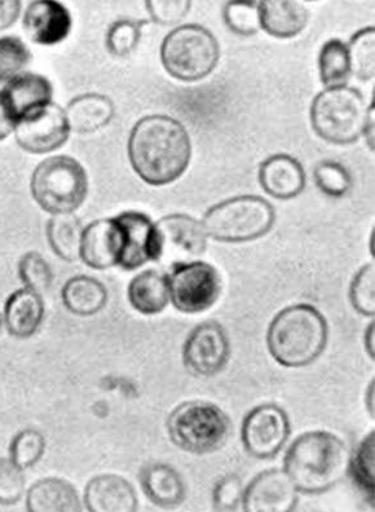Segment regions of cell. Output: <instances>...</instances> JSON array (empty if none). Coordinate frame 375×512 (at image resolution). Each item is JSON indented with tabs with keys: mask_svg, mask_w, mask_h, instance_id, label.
I'll return each mask as SVG.
<instances>
[{
	"mask_svg": "<svg viewBox=\"0 0 375 512\" xmlns=\"http://www.w3.org/2000/svg\"><path fill=\"white\" fill-rule=\"evenodd\" d=\"M30 191L35 202L46 213L74 214L87 197V172L73 157H50L35 167Z\"/></svg>",
	"mask_w": 375,
	"mask_h": 512,
	"instance_id": "8992f818",
	"label": "cell"
},
{
	"mask_svg": "<svg viewBox=\"0 0 375 512\" xmlns=\"http://www.w3.org/2000/svg\"><path fill=\"white\" fill-rule=\"evenodd\" d=\"M364 138L369 148L374 152V100L368 107V118H366Z\"/></svg>",
	"mask_w": 375,
	"mask_h": 512,
	"instance_id": "7bdbcfd3",
	"label": "cell"
},
{
	"mask_svg": "<svg viewBox=\"0 0 375 512\" xmlns=\"http://www.w3.org/2000/svg\"><path fill=\"white\" fill-rule=\"evenodd\" d=\"M24 472L11 459L0 457V506H15L24 496Z\"/></svg>",
	"mask_w": 375,
	"mask_h": 512,
	"instance_id": "f35d334b",
	"label": "cell"
},
{
	"mask_svg": "<svg viewBox=\"0 0 375 512\" xmlns=\"http://www.w3.org/2000/svg\"><path fill=\"white\" fill-rule=\"evenodd\" d=\"M223 20L232 33L250 37L260 30L258 2H228L223 8Z\"/></svg>",
	"mask_w": 375,
	"mask_h": 512,
	"instance_id": "8d00e7d4",
	"label": "cell"
},
{
	"mask_svg": "<svg viewBox=\"0 0 375 512\" xmlns=\"http://www.w3.org/2000/svg\"><path fill=\"white\" fill-rule=\"evenodd\" d=\"M147 24V20L121 19L114 21L109 26L107 41H105L110 54L117 57L132 54L138 47L141 32Z\"/></svg>",
	"mask_w": 375,
	"mask_h": 512,
	"instance_id": "4dcf8cb0",
	"label": "cell"
},
{
	"mask_svg": "<svg viewBox=\"0 0 375 512\" xmlns=\"http://www.w3.org/2000/svg\"><path fill=\"white\" fill-rule=\"evenodd\" d=\"M375 269L374 264H366L352 278L350 300L356 312L366 317L375 315Z\"/></svg>",
	"mask_w": 375,
	"mask_h": 512,
	"instance_id": "74e56055",
	"label": "cell"
},
{
	"mask_svg": "<svg viewBox=\"0 0 375 512\" xmlns=\"http://www.w3.org/2000/svg\"><path fill=\"white\" fill-rule=\"evenodd\" d=\"M83 225L74 214L54 215L48 220L46 235L51 250L65 262L73 263L79 258Z\"/></svg>",
	"mask_w": 375,
	"mask_h": 512,
	"instance_id": "83f0119b",
	"label": "cell"
},
{
	"mask_svg": "<svg viewBox=\"0 0 375 512\" xmlns=\"http://www.w3.org/2000/svg\"><path fill=\"white\" fill-rule=\"evenodd\" d=\"M21 2L19 0H0V32L11 28L19 19Z\"/></svg>",
	"mask_w": 375,
	"mask_h": 512,
	"instance_id": "b9f144b4",
	"label": "cell"
},
{
	"mask_svg": "<svg viewBox=\"0 0 375 512\" xmlns=\"http://www.w3.org/2000/svg\"><path fill=\"white\" fill-rule=\"evenodd\" d=\"M258 179L264 192L276 200H291L306 188V172L289 154H275L263 161Z\"/></svg>",
	"mask_w": 375,
	"mask_h": 512,
	"instance_id": "ffe728a7",
	"label": "cell"
},
{
	"mask_svg": "<svg viewBox=\"0 0 375 512\" xmlns=\"http://www.w3.org/2000/svg\"><path fill=\"white\" fill-rule=\"evenodd\" d=\"M192 143L178 119L153 114L132 128L129 158L132 169L145 183L162 187L174 183L188 169Z\"/></svg>",
	"mask_w": 375,
	"mask_h": 512,
	"instance_id": "6da1fadb",
	"label": "cell"
},
{
	"mask_svg": "<svg viewBox=\"0 0 375 512\" xmlns=\"http://www.w3.org/2000/svg\"><path fill=\"white\" fill-rule=\"evenodd\" d=\"M290 434V419L285 410L279 405L263 404L247 413L241 439L251 457L271 459L285 447Z\"/></svg>",
	"mask_w": 375,
	"mask_h": 512,
	"instance_id": "8fae6325",
	"label": "cell"
},
{
	"mask_svg": "<svg viewBox=\"0 0 375 512\" xmlns=\"http://www.w3.org/2000/svg\"><path fill=\"white\" fill-rule=\"evenodd\" d=\"M44 319V302L41 294L33 290L13 291L4 306V320L8 333L17 339L32 338L41 328Z\"/></svg>",
	"mask_w": 375,
	"mask_h": 512,
	"instance_id": "7402d4cb",
	"label": "cell"
},
{
	"mask_svg": "<svg viewBox=\"0 0 375 512\" xmlns=\"http://www.w3.org/2000/svg\"><path fill=\"white\" fill-rule=\"evenodd\" d=\"M351 72L360 81L369 82L375 74V28L360 29L347 44Z\"/></svg>",
	"mask_w": 375,
	"mask_h": 512,
	"instance_id": "f546056e",
	"label": "cell"
},
{
	"mask_svg": "<svg viewBox=\"0 0 375 512\" xmlns=\"http://www.w3.org/2000/svg\"><path fill=\"white\" fill-rule=\"evenodd\" d=\"M150 19L157 24L170 26L179 24L191 11V0H148L145 3Z\"/></svg>",
	"mask_w": 375,
	"mask_h": 512,
	"instance_id": "60d3db41",
	"label": "cell"
},
{
	"mask_svg": "<svg viewBox=\"0 0 375 512\" xmlns=\"http://www.w3.org/2000/svg\"><path fill=\"white\" fill-rule=\"evenodd\" d=\"M368 107L354 87L325 88L311 105V125L322 140L350 145L364 135Z\"/></svg>",
	"mask_w": 375,
	"mask_h": 512,
	"instance_id": "52a82bcc",
	"label": "cell"
},
{
	"mask_svg": "<svg viewBox=\"0 0 375 512\" xmlns=\"http://www.w3.org/2000/svg\"><path fill=\"white\" fill-rule=\"evenodd\" d=\"M26 510L30 512L82 511V501L72 483L59 478L35 481L26 496Z\"/></svg>",
	"mask_w": 375,
	"mask_h": 512,
	"instance_id": "cb8c5ba5",
	"label": "cell"
},
{
	"mask_svg": "<svg viewBox=\"0 0 375 512\" xmlns=\"http://www.w3.org/2000/svg\"><path fill=\"white\" fill-rule=\"evenodd\" d=\"M19 277L26 289L41 294L51 288L54 272L41 254L29 251L21 256Z\"/></svg>",
	"mask_w": 375,
	"mask_h": 512,
	"instance_id": "d590c367",
	"label": "cell"
},
{
	"mask_svg": "<svg viewBox=\"0 0 375 512\" xmlns=\"http://www.w3.org/2000/svg\"><path fill=\"white\" fill-rule=\"evenodd\" d=\"M206 249L204 225L191 215L171 214L154 223V262L161 267L194 262Z\"/></svg>",
	"mask_w": 375,
	"mask_h": 512,
	"instance_id": "30bf717a",
	"label": "cell"
},
{
	"mask_svg": "<svg viewBox=\"0 0 375 512\" xmlns=\"http://www.w3.org/2000/svg\"><path fill=\"white\" fill-rule=\"evenodd\" d=\"M298 489L285 470L260 472L244 489L242 509L246 512H291L297 509Z\"/></svg>",
	"mask_w": 375,
	"mask_h": 512,
	"instance_id": "5bb4252c",
	"label": "cell"
},
{
	"mask_svg": "<svg viewBox=\"0 0 375 512\" xmlns=\"http://www.w3.org/2000/svg\"><path fill=\"white\" fill-rule=\"evenodd\" d=\"M374 431L361 440L350 458L348 472L366 496L374 497Z\"/></svg>",
	"mask_w": 375,
	"mask_h": 512,
	"instance_id": "d6a6232c",
	"label": "cell"
},
{
	"mask_svg": "<svg viewBox=\"0 0 375 512\" xmlns=\"http://www.w3.org/2000/svg\"><path fill=\"white\" fill-rule=\"evenodd\" d=\"M116 113L113 101L100 94L75 97L65 109L70 131L78 135H90L107 127Z\"/></svg>",
	"mask_w": 375,
	"mask_h": 512,
	"instance_id": "d4e9b609",
	"label": "cell"
},
{
	"mask_svg": "<svg viewBox=\"0 0 375 512\" xmlns=\"http://www.w3.org/2000/svg\"><path fill=\"white\" fill-rule=\"evenodd\" d=\"M123 250V232L116 218L99 219L83 229L79 258L87 267L104 271L118 266Z\"/></svg>",
	"mask_w": 375,
	"mask_h": 512,
	"instance_id": "2e32d148",
	"label": "cell"
},
{
	"mask_svg": "<svg viewBox=\"0 0 375 512\" xmlns=\"http://www.w3.org/2000/svg\"><path fill=\"white\" fill-rule=\"evenodd\" d=\"M123 232V250L118 266L135 271L154 262V223L139 211H125L116 216Z\"/></svg>",
	"mask_w": 375,
	"mask_h": 512,
	"instance_id": "ac0fdd59",
	"label": "cell"
},
{
	"mask_svg": "<svg viewBox=\"0 0 375 512\" xmlns=\"http://www.w3.org/2000/svg\"><path fill=\"white\" fill-rule=\"evenodd\" d=\"M275 222V207L266 198L238 196L211 207L201 223L207 237L225 244H241L266 236Z\"/></svg>",
	"mask_w": 375,
	"mask_h": 512,
	"instance_id": "5b68a950",
	"label": "cell"
},
{
	"mask_svg": "<svg viewBox=\"0 0 375 512\" xmlns=\"http://www.w3.org/2000/svg\"><path fill=\"white\" fill-rule=\"evenodd\" d=\"M231 355V342L227 331L216 321L197 325L183 347L185 369L196 377H213L222 372Z\"/></svg>",
	"mask_w": 375,
	"mask_h": 512,
	"instance_id": "7c38bea8",
	"label": "cell"
},
{
	"mask_svg": "<svg viewBox=\"0 0 375 512\" xmlns=\"http://www.w3.org/2000/svg\"><path fill=\"white\" fill-rule=\"evenodd\" d=\"M83 503L90 512H134L139 509L134 485L116 474L97 475L88 481Z\"/></svg>",
	"mask_w": 375,
	"mask_h": 512,
	"instance_id": "d6986e66",
	"label": "cell"
},
{
	"mask_svg": "<svg viewBox=\"0 0 375 512\" xmlns=\"http://www.w3.org/2000/svg\"><path fill=\"white\" fill-rule=\"evenodd\" d=\"M313 178H315L317 188L328 197L346 196L352 188L350 172L339 162H320L313 171Z\"/></svg>",
	"mask_w": 375,
	"mask_h": 512,
	"instance_id": "e575fe53",
	"label": "cell"
},
{
	"mask_svg": "<svg viewBox=\"0 0 375 512\" xmlns=\"http://www.w3.org/2000/svg\"><path fill=\"white\" fill-rule=\"evenodd\" d=\"M244 500V485L235 474L223 476L216 483L213 491V506L215 511H236Z\"/></svg>",
	"mask_w": 375,
	"mask_h": 512,
	"instance_id": "ab89813d",
	"label": "cell"
},
{
	"mask_svg": "<svg viewBox=\"0 0 375 512\" xmlns=\"http://www.w3.org/2000/svg\"><path fill=\"white\" fill-rule=\"evenodd\" d=\"M54 88L41 74L21 73L0 90V101L8 118L17 125L52 104Z\"/></svg>",
	"mask_w": 375,
	"mask_h": 512,
	"instance_id": "9a60e30c",
	"label": "cell"
},
{
	"mask_svg": "<svg viewBox=\"0 0 375 512\" xmlns=\"http://www.w3.org/2000/svg\"><path fill=\"white\" fill-rule=\"evenodd\" d=\"M167 281L172 306L188 315L210 310L222 295L223 282L218 269L201 260L176 264Z\"/></svg>",
	"mask_w": 375,
	"mask_h": 512,
	"instance_id": "9c48e42d",
	"label": "cell"
},
{
	"mask_svg": "<svg viewBox=\"0 0 375 512\" xmlns=\"http://www.w3.org/2000/svg\"><path fill=\"white\" fill-rule=\"evenodd\" d=\"M141 489L148 500L161 509H175L187 497L184 479L167 463H149L139 475Z\"/></svg>",
	"mask_w": 375,
	"mask_h": 512,
	"instance_id": "44dd1931",
	"label": "cell"
},
{
	"mask_svg": "<svg viewBox=\"0 0 375 512\" xmlns=\"http://www.w3.org/2000/svg\"><path fill=\"white\" fill-rule=\"evenodd\" d=\"M22 25L30 41L41 46H54L68 38L73 19L64 4L55 0H35L26 8Z\"/></svg>",
	"mask_w": 375,
	"mask_h": 512,
	"instance_id": "e0dca14e",
	"label": "cell"
},
{
	"mask_svg": "<svg viewBox=\"0 0 375 512\" xmlns=\"http://www.w3.org/2000/svg\"><path fill=\"white\" fill-rule=\"evenodd\" d=\"M167 432L176 447L204 456L222 449L231 436V419L218 405L204 400L187 401L166 422Z\"/></svg>",
	"mask_w": 375,
	"mask_h": 512,
	"instance_id": "277c9868",
	"label": "cell"
},
{
	"mask_svg": "<svg viewBox=\"0 0 375 512\" xmlns=\"http://www.w3.org/2000/svg\"><path fill=\"white\" fill-rule=\"evenodd\" d=\"M13 132L17 144L25 152L46 154L63 147L72 131L65 110L52 103L17 123Z\"/></svg>",
	"mask_w": 375,
	"mask_h": 512,
	"instance_id": "4fadbf2b",
	"label": "cell"
},
{
	"mask_svg": "<svg viewBox=\"0 0 375 512\" xmlns=\"http://www.w3.org/2000/svg\"><path fill=\"white\" fill-rule=\"evenodd\" d=\"M32 57V52L20 38H0V83L10 82L12 78L24 73Z\"/></svg>",
	"mask_w": 375,
	"mask_h": 512,
	"instance_id": "836d02e7",
	"label": "cell"
},
{
	"mask_svg": "<svg viewBox=\"0 0 375 512\" xmlns=\"http://www.w3.org/2000/svg\"><path fill=\"white\" fill-rule=\"evenodd\" d=\"M0 326H2V319H0Z\"/></svg>",
	"mask_w": 375,
	"mask_h": 512,
	"instance_id": "bcb514c9",
	"label": "cell"
},
{
	"mask_svg": "<svg viewBox=\"0 0 375 512\" xmlns=\"http://www.w3.org/2000/svg\"><path fill=\"white\" fill-rule=\"evenodd\" d=\"M319 72L321 83L326 88L347 86L352 75L350 55L347 44L341 39H329L321 47Z\"/></svg>",
	"mask_w": 375,
	"mask_h": 512,
	"instance_id": "f1b7e54d",
	"label": "cell"
},
{
	"mask_svg": "<svg viewBox=\"0 0 375 512\" xmlns=\"http://www.w3.org/2000/svg\"><path fill=\"white\" fill-rule=\"evenodd\" d=\"M15 131V125L8 118L6 110H4L2 101H0V141L6 140L8 136Z\"/></svg>",
	"mask_w": 375,
	"mask_h": 512,
	"instance_id": "ee69618b",
	"label": "cell"
},
{
	"mask_svg": "<svg viewBox=\"0 0 375 512\" xmlns=\"http://www.w3.org/2000/svg\"><path fill=\"white\" fill-rule=\"evenodd\" d=\"M351 453L339 436L308 431L293 441L284 457V470L303 494H322L337 487L348 474Z\"/></svg>",
	"mask_w": 375,
	"mask_h": 512,
	"instance_id": "7a4b0ae2",
	"label": "cell"
},
{
	"mask_svg": "<svg viewBox=\"0 0 375 512\" xmlns=\"http://www.w3.org/2000/svg\"><path fill=\"white\" fill-rule=\"evenodd\" d=\"M127 295L132 308L141 315H158L170 302L167 276L156 269H147L132 278Z\"/></svg>",
	"mask_w": 375,
	"mask_h": 512,
	"instance_id": "484cf974",
	"label": "cell"
},
{
	"mask_svg": "<svg viewBox=\"0 0 375 512\" xmlns=\"http://www.w3.org/2000/svg\"><path fill=\"white\" fill-rule=\"evenodd\" d=\"M61 298L70 313L90 317L104 310L108 302V290L103 282L91 276H75L66 281Z\"/></svg>",
	"mask_w": 375,
	"mask_h": 512,
	"instance_id": "4316f807",
	"label": "cell"
},
{
	"mask_svg": "<svg viewBox=\"0 0 375 512\" xmlns=\"http://www.w3.org/2000/svg\"><path fill=\"white\" fill-rule=\"evenodd\" d=\"M220 47L214 34L197 24L172 30L163 39L161 61L172 78L198 82L214 72L219 63Z\"/></svg>",
	"mask_w": 375,
	"mask_h": 512,
	"instance_id": "ba28073f",
	"label": "cell"
},
{
	"mask_svg": "<svg viewBox=\"0 0 375 512\" xmlns=\"http://www.w3.org/2000/svg\"><path fill=\"white\" fill-rule=\"evenodd\" d=\"M328 339V321L307 303L284 308L267 331L268 351L285 368H304L315 363L328 346Z\"/></svg>",
	"mask_w": 375,
	"mask_h": 512,
	"instance_id": "3957f363",
	"label": "cell"
},
{
	"mask_svg": "<svg viewBox=\"0 0 375 512\" xmlns=\"http://www.w3.org/2000/svg\"><path fill=\"white\" fill-rule=\"evenodd\" d=\"M363 341L366 352L374 360V321L366 329Z\"/></svg>",
	"mask_w": 375,
	"mask_h": 512,
	"instance_id": "f6af8a7d",
	"label": "cell"
},
{
	"mask_svg": "<svg viewBox=\"0 0 375 512\" xmlns=\"http://www.w3.org/2000/svg\"><path fill=\"white\" fill-rule=\"evenodd\" d=\"M308 11L294 0H269L259 3L260 29L280 39H290L302 33L308 24Z\"/></svg>",
	"mask_w": 375,
	"mask_h": 512,
	"instance_id": "603a6c76",
	"label": "cell"
},
{
	"mask_svg": "<svg viewBox=\"0 0 375 512\" xmlns=\"http://www.w3.org/2000/svg\"><path fill=\"white\" fill-rule=\"evenodd\" d=\"M46 450V439L37 430L20 431L10 444V459L22 471L32 469L41 461Z\"/></svg>",
	"mask_w": 375,
	"mask_h": 512,
	"instance_id": "1f68e13d",
	"label": "cell"
}]
</instances>
